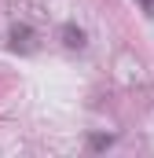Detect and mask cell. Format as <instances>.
Wrapping results in <instances>:
<instances>
[{"instance_id":"6da1fadb","label":"cell","mask_w":154,"mask_h":158,"mask_svg":"<svg viewBox=\"0 0 154 158\" xmlns=\"http://www.w3.org/2000/svg\"><path fill=\"white\" fill-rule=\"evenodd\" d=\"M7 44H11V52H22V55H30V52L37 48V33H33L26 22H18V26H11V33H7Z\"/></svg>"},{"instance_id":"7a4b0ae2","label":"cell","mask_w":154,"mask_h":158,"mask_svg":"<svg viewBox=\"0 0 154 158\" xmlns=\"http://www.w3.org/2000/svg\"><path fill=\"white\" fill-rule=\"evenodd\" d=\"M59 37H63V44H66L70 52H81V48L88 44V40H84V30H81V26H74V22H66V26L59 30Z\"/></svg>"},{"instance_id":"3957f363","label":"cell","mask_w":154,"mask_h":158,"mask_svg":"<svg viewBox=\"0 0 154 158\" xmlns=\"http://www.w3.org/2000/svg\"><path fill=\"white\" fill-rule=\"evenodd\" d=\"M110 143H114V136H92V140H88V147H92V151H107Z\"/></svg>"},{"instance_id":"277c9868","label":"cell","mask_w":154,"mask_h":158,"mask_svg":"<svg viewBox=\"0 0 154 158\" xmlns=\"http://www.w3.org/2000/svg\"><path fill=\"white\" fill-rule=\"evenodd\" d=\"M136 4H140V7H143V11H147V15L154 19V0H136Z\"/></svg>"}]
</instances>
